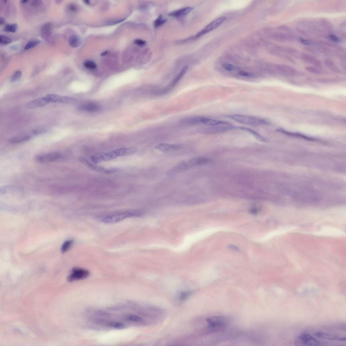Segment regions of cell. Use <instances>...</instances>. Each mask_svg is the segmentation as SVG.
Here are the masks:
<instances>
[{"instance_id":"1","label":"cell","mask_w":346,"mask_h":346,"mask_svg":"<svg viewBox=\"0 0 346 346\" xmlns=\"http://www.w3.org/2000/svg\"><path fill=\"white\" fill-rule=\"evenodd\" d=\"M137 151L136 148H121L105 153H99L93 155L91 160L94 163L113 160L117 157L134 154Z\"/></svg>"},{"instance_id":"2","label":"cell","mask_w":346,"mask_h":346,"mask_svg":"<svg viewBox=\"0 0 346 346\" xmlns=\"http://www.w3.org/2000/svg\"><path fill=\"white\" fill-rule=\"evenodd\" d=\"M211 161V159L206 157H196L180 163L169 170L167 174L168 175H173L193 167L207 164Z\"/></svg>"},{"instance_id":"3","label":"cell","mask_w":346,"mask_h":346,"mask_svg":"<svg viewBox=\"0 0 346 346\" xmlns=\"http://www.w3.org/2000/svg\"><path fill=\"white\" fill-rule=\"evenodd\" d=\"M143 214L142 211L138 210L119 212L104 216L101 218L100 220L102 223H114L127 218L140 216Z\"/></svg>"},{"instance_id":"4","label":"cell","mask_w":346,"mask_h":346,"mask_svg":"<svg viewBox=\"0 0 346 346\" xmlns=\"http://www.w3.org/2000/svg\"><path fill=\"white\" fill-rule=\"evenodd\" d=\"M227 117L237 122L249 125L261 126L268 125L269 123L266 120L251 116L234 114Z\"/></svg>"},{"instance_id":"5","label":"cell","mask_w":346,"mask_h":346,"mask_svg":"<svg viewBox=\"0 0 346 346\" xmlns=\"http://www.w3.org/2000/svg\"><path fill=\"white\" fill-rule=\"evenodd\" d=\"M296 345L319 346L329 345L328 342L318 340L308 334H302L299 336L296 340Z\"/></svg>"},{"instance_id":"6","label":"cell","mask_w":346,"mask_h":346,"mask_svg":"<svg viewBox=\"0 0 346 346\" xmlns=\"http://www.w3.org/2000/svg\"><path fill=\"white\" fill-rule=\"evenodd\" d=\"M63 156L61 153L53 152L46 154L37 155L36 159L37 162L41 163L55 162L63 158Z\"/></svg>"},{"instance_id":"7","label":"cell","mask_w":346,"mask_h":346,"mask_svg":"<svg viewBox=\"0 0 346 346\" xmlns=\"http://www.w3.org/2000/svg\"><path fill=\"white\" fill-rule=\"evenodd\" d=\"M90 272L86 269L74 267L72 269L70 274L68 277L67 279L69 282L83 280L88 278L89 276Z\"/></svg>"},{"instance_id":"8","label":"cell","mask_w":346,"mask_h":346,"mask_svg":"<svg viewBox=\"0 0 346 346\" xmlns=\"http://www.w3.org/2000/svg\"><path fill=\"white\" fill-rule=\"evenodd\" d=\"M218 125L202 127L200 131L201 133H204L214 134L235 129V126L232 125Z\"/></svg>"},{"instance_id":"9","label":"cell","mask_w":346,"mask_h":346,"mask_svg":"<svg viewBox=\"0 0 346 346\" xmlns=\"http://www.w3.org/2000/svg\"><path fill=\"white\" fill-rule=\"evenodd\" d=\"M209 327L212 329H217L225 327L228 323V319L223 316H215L207 319Z\"/></svg>"},{"instance_id":"10","label":"cell","mask_w":346,"mask_h":346,"mask_svg":"<svg viewBox=\"0 0 346 346\" xmlns=\"http://www.w3.org/2000/svg\"><path fill=\"white\" fill-rule=\"evenodd\" d=\"M226 18L222 17L219 18L210 23L202 30L198 32L194 37V38H197L204 34L211 32L219 27L226 20Z\"/></svg>"},{"instance_id":"11","label":"cell","mask_w":346,"mask_h":346,"mask_svg":"<svg viewBox=\"0 0 346 346\" xmlns=\"http://www.w3.org/2000/svg\"><path fill=\"white\" fill-rule=\"evenodd\" d=\"M78 160L80 162L87 167V168L98 172L109 174L115 172L117 171V169L116 168H106L104 167L94 165L89 162L87 159L83 158V157H80Z\"/></svg>"},{"instance_id":"12","label":"cell","mask_w":346,"mask_h":346,"mask_svg":"<svg viewBox=\"0 0 346 346\" xmlns=\"http://www.w3.org/2000/svg\"><path fill=\"white\" fill-rule=\"evenodd\" d=\"M46 97L49 103H69L75 101V99L72 98L55 94H48Z\"/></svg>"},{"instance_id":"13","label":"cell","mask_w":346,"mask_h":346,"mask_svg":"<svg viewBox=\"0 0 346 346\" xmlns=\"http://www.w3.org/2000/svg\"><path fill=\"white\" fill-rule=\"evenodd\" d=\"M316 337L319 339L328 341H345V337H341L337 335L322 332H318L314 334Z\"/></svg>"},{"instance_id":"14","label":"cell","mask_w":346,"mask_h":346,"mask_svg":"<svg viewBox=\"0 0 346 346\" xmlns=\"http://www.w3.org/2000/svg\"><path fill=\"white\" fill-rule=\"evenodd\" d=\"M155 148L163 152H169L179 150L182 146L179 145L163 143L156 145Z\"/></svg>"},{"instance_id":"15","label":"cell","mask_w":346,"mask_h":346,"mask_svg":"<svg viewBox=\"0 0 346 346\" xmlns=\"http://www.w3.org/2000/svg\"><path fill=\"white\" fill-rule=\"evenodd\" d=\"M53 31V25L52 23H46L43 25L41 29V37L46 40L50 38Z\"/></svg>"},{"instance_id":"16","label":"cell","mask_w":346,"mask_h":346,"mask_svg":"<svg viewBox=\"0 0 346 346\" xmlns=\"http://www.w3.org/2000/svg\"><path fill=\"white\" fill-rule=\"evenodd\" d=\"M201 116H193L184 118L181 120V124L186 125H193L202 124Z\"/></svg>"},{"instance_id":"17","label":"cell","mask_w":346,"mask_h":346,"mask_svg":"<svg viewBox=\"0 0 346 346\" xmlns=\"http://www.w3.org/2000/svg\"><path fill=\"white\" fill-rule=\"evenodd\" d=\"M49 103L48 100L45 96V97L40 98L29 102L26 106V108L27 109H32L37 107H42Z\"/></svg>"},{"instance_id":"18","label":"cell","mask_w":346,"mask_h":346,"mask_svg":"<svg viewBox=\"0 0 346 346\" xmlns=\"http://www.w3.org/2000/svg\"><path fill=\"white\" fill-rule=\"evenodd\" d=\"M302 60L304 62L313 64L314 65L320 67L321 66V63L315 57L308 54H302L301 56Z\"/></svg>"},{"instance_id":"19","label":"cell","mask_w":346,"mask_h":346,"mask_svg":"<svg viewBox=\"0 0 346 346\" xmlns=\"http://www.w3.org/2000/svg\"><path fill=\"white\" fill-rule=\"evenodd\" d=\"M80 109L82 110L91 112H97L101 110V108L97 104L90 103L81 106Z\"/></svg>"},{"instance_id":"20","label":"cell","mask_w":346,"mask_h":346,"mask_svg":"<svg viewBox=\"0 0 346 346\" xmlns=\"http://www.w3.org/2000/svg\"><path fill=\"white\" fill-rule=\"evenodd\" d=\"M193 10V8L187 7L172 12L169 14L171 16L178 17L186 15L190 13Z\"/></svg>"},{"instance_id":"21","label":"cell","mask_w":346,"mask_h":346,"mask_svg":"<svg viewBox=\"0 0 346 346\" xmlns=\"http://www.w3.org/2000/svg\"><path fill=\"white\" fill-rule=\"evenodd\" d=\"M235 129L247 131V132L251 133V134H252L253 136L259 140L261 141H264L265 140V139L264 137L261 136V135L259 134L256 131L251 129L249 128L248 127L241 126H235Z\"/></svg>"},{"instance_id":"22","label":"cell","mask_w":346,"mask_h":346,"mask_svg":"<svg viewBox=\"0 0 346 346\" xmlns=\"http://www.w3.org/2000/svg\"><path fill=\"white\" fill-rule=\"evenodd\" d=\"M82 41L80 37L76 35H72L69 39V44L72 48H77L81 45Z\"/></svg>"},{"instance_id":"23","label":"cell","mask_w":346,"mask_h":346,"mask_svg":"<svg viewBox=\"0 0 346 346\" xmlns=\"http://www.w3.org/2000/svg\"><path fill=\"white\" fill-rule=\"evenodd\" d=\"M31 138V137L29 136L19 137H13L10 139L9 142L12 144H17L21 143L26 142L29 140Z\"/></svg>"},{"instance_id":"24","label":"cell","mask_w":346,"mask_h":346,"mask_svg":"<svg viewBox=\"0 0 346 346\" xmlns=\"http://www.w3.org/2000/svg\"><path fill=\"white\" fill-rule=\"evenodd\" d=\"M187 70L188 67L187 66L183 68L179 73V74H178V75L176 76V77L173 80L170 86L168 88V89H171V88L174 87L178 83V82L179 81V80L182 78L183 76L184 75V74H185L186 72H187Z\"/></svg>"},{"instance_id":"25","label":"cell","mask_w":346,"mask_h":346,"mask_svg":"<svg viewBox=\"0 0 346 346\" xmlns=\"http://www.w3.org/2000/svg\"><path fill=\"white\" fill-rule=\"evenodd\" d=\"M276 131H278V132H279L285 133V134H286V135H289V136H297V137H300L301 138H302L305 139L306 140H314V139H312V138H309V137H307L306 136H305L302 135L301 134H300V133H292V132H289V131H285V130H284L283 129H277L276 130Z\"/></svg>"},{"instance_id":"26","label":"cell","mask_w":346,"mask_h":346,"mask_svg":"<svg viewBox=\"0 0 346 346\" xmlns=\"http://www.w3.org/2000/svg\"><path fill=\"white\" fill-rule=\"evenodd\" d=\"M321 26L326 30L328 31H331L333 30L332 25L329 21L325 19H321L320 20Z\"/></svg>"},{"instance_id":"27","label":"cell","mask_w":346,"mask_h":346,"mask_svg":"<svg viewBox=\"0 0 346 346\" xmlns=\"http://www.w3.org/2000/svg\"><path fill=\"white\" fill-rule=\"evenodd\" d=\"M325 64L326 66L333 71L337 72H339V69L336 66L334 63L331 60L327 59L325 61Z\"/></svg>"},{"instance_id":"28","label":"cell","mask_w":346,"mask_h":346,"mask_svg":"<svg viewBox=\"0 0 346 346\" xmlns=\"http://www.w3.org/2000/svg\"><path fill=\"white\" fill-rule=\"evenodd\" d=\"M73 242V241L72 240H68L65 242L62 245V253H64L67 251L72 246Z\"/></svg>"},{"instance_id":"29","label":"cell","mask_w":346,"mask_h":346,"mask_svg":"<svg viewBox=\"0 0 346 346\" xmlns=\"http://www.w3.org/2000/svg\"><path fill=\"white\" fill-rule=\"evenodd\" d=\"M166 19L164 18L162 16H159L158 18L154 21V26L156 27H160L161 25L164 24L165 23H166Z\"/></svg>"},{"instance_id":"30","label":"cell","mask_w":346,"mask_h":346,"mask_svg":"<svg viewBox=\"0 0 346 346\" xmlns=\"http://www.w3.org/2000/svg\"><path fill=\"white\" fill-rule=\"evenodd\" d=\"M40 43V41L39 40L29 41L25 46V50H27L34 48L38 45Z\"/></svg>"},{"instance_id":"31","label":"cell","mask_w":346,"mask_h":346,"mask_svg":"<svg viewBox=\"0 0 346 346\" xmlns=\"http://www.w3.org/2000/svg\"><path fill=\"white\" fill-rule=\"evenodd\" d=\"M17 28V25L16 24H8L5 25V30L6 31L10 33H15L16 31Z\"/></svg>"},{"instance_id":"32","label":"cell","mask_w":346,"mask_h":346,"mask_svg":"<svg viewBox=\"0 0 346 346\" xmlns=\"http://www.w3.org/2000/svg\"><path fill=\"white\" fill-rule=\"evenodd\" d=\"M84 65L86 68L89 69H94L97 67L95 63L93 61L87 60L84 62Z\"/></svg>"},{"instance_id":"33","label":"cell","mask_w":346,"mask_h":346,"mask_svg":"<svg viewBox=\"0 0 346 346\" xmlns=\"http://www.w3.org/2000/svg\"><path fill=\"white\" fill-rule=\"evenodd\" d=\"M285 52L287 54L294 57H297L298 55L299 52L298 50L296 49L290 48H285Z\"/></svg>"},{"instance_id":"34","label":"cell","mask_w":346,"mask_h":346,"mask_svg":"<svg viewBox=\"0 0 346 346\" xmlns=\"http://www.w3.org/2000/svg\"><path fill=\"white\" fill-rule=\"evenodd\" d=\"M191 292H184L181 293L180 294V299L181 301H184L187 300L192 294Z\"/></svg>"},{"instance_id":"35","label":"cell","mask_w":346,"mask_h":346,"mask_svg":"<svg viewBox=\"0 0 346 346\" xmlns=\"http://www.w3.org/2000/svg\"><path fill=\"white\" fill-rule=\"evenodd\" d=\"M12 40L10 38L4 35L0 36V43L3 45H7L10 44Z\"/></svg>"},{"instance_id":"36","label":"cell","mask_w":346,"mask_h":346,"mask_svg":"<svg viewBox=\"0 0 346 346\" xmlns=\"http://www.w3.org/2000/svg\"><path fill=\"white\" fill-rule=\"evenodd\" d=\"M127 319L129 321L135 322H142L143 321L142 318L139 316L135 315H130L126 317Z\"/></svg>"},{"instance_id":"37","label":"cell","mask_w":346,"mask_h":346,"mask_svg":"<svg viewBox=\"0 0 346 346\" xmlns=\"http://www.w3.org/2000/svg\"><path fill=\"white\" fill-rule=\"evenodd\" d=\"M111 327L117 329H123L126 327L124 324L119 322H112L110 324Z\"/></svg>"},{"instance_id":"38","label":"cell","mask_w":346,"mask_h":346,"mask_svg":"<svg viewBox=\"0 0 346 346\" xmlns=\"http://www.w3.org/2000/svg\"><path fill=\"white\" fill-rule=\"evenodd\" d=\"M306 69L308 71L315 74H319L320 73L319 70L315 67L312 66H307L305 67Z\"/></svg>"},{"instance_id":"39","label":"cell","mask_w":346,"mask_h":346,"mask_svg":"<svg viewBox=\"0 0 346 346\" xmlns=\"http://www.w3.org/2000/svg\"><path fill=\"white\" fill-rule=\"evenodd\" d=\"M223 67L224 69L229 72L233 71L235 69V66L230 64H224L223 65Z\"/></svg>"},{"instance_id":"40","label":"cell","mask_w":346,"mask_h":346,"mask_svg":"<svg viewBox=\"0 0 346 346\" xmlns=\"http://www.w3.org/2000/svg\"><path fill=\"white\" fill-rule=\"evenodd\" d=\"M21 72L20 71H17L14 74H13L12 78H11L12 82H15L20 77L21 75Z\"/></svg>"},{"instance_id":"41","label":"cell","mask_w":346,"mask_h":346,"mask_svg":"<svg viewBox=\"0 0 346 346\" xmlns=\"http://www.w3.org/2000/svg\"><path fill=\"white\" fill-rule=\"evenodd\" d=\"M68 9L70 11L72 12H75L78 11V7L77 6L74 4L71 3L68 5Z\"/></svg>"},{"instance_id":"42","label":"cell","mask_w":346,"mask_h":346,"mask_svg":"<svg viewBox=\"0 0 346 346\" xmlns=\"http://www.w3.org/2000/svg\"><path fill=\"white\" fill-rule=\"evenodd\" d=\"M136 44L140 46H143L146 44V42L141 39H137L135 41Z\"/></svg>"},{"instance_id":"43","label":"cell","mask_w":346,"mask_h":346,"mask_svg":"<svg viewBox=\"0 0 346 346\" xmlns=\"http://www.w3.org/2000/svg\"><path fill=\"white\" fill-rule=\"evenodd\" d=\"M329 38L331 40L336 42H339L340 40L339 37L333 34H330L329 36Z\"/></svg>"},{"instance_id":"44","label":"cell","mask_w":346,"mask_h":346,"mask_svg":"<svg viewBox=\"0 0 346 346\" xmlns=\"http://www.w3.org/2000/svg\"><path fill=\"white\" fill-rule=\"evenodd\" d=\"M46 130H45V129H35L34 130H33L32 131V132L33 134L35 135H37L41 134V133H44L45 132H46Z\"/></svg>"},{"instance_id":"45","label":"cell","mask_w":346,"mask_h":346,"mask_svg":"<svg viewBox=\"0 0 346 346\" xmlns=\"http://www.w3.org/2000/svg\"><path fill=\"white\" fill-rule=\"evenodd\" d=\"M239 75L241 76L248 77H251V76H253L252 74L244 71H241L240 72H239Z\"/></svg>"},{"instance_id":"46","label":"cell","mask_w":346,"mask_h":346,"mask_svg":"<svg viewBox=\"0 0 346 346\" xmlns=\"http://www.w3.org/2000/svg\"><path fill=\"white\" fill-rule=\"evenodd\" d=\"M42 1H31V4L33 6L36 7L40 5Z\"/></svg>"},{"instance_id":"47","label":"cell","mask_w":346,"mask_h":346,"mask_svg":"<svg viewBox=\"0 0 346 346\" xmlns=\"http://www.w3.org/2000/svg\"><path fill=\"white\" fill-rule=\"evenodd\" d=\"M300 41L301 43L304 44L306 45H310L311 44V42L309 40H306V39H300Z\"/></svg>"},{"instance_id":"48","label":"cell","mask_w":346,"mask_h":346,"mask_svg":"<svg viewBox=\"0 0 346 346\" xmlns=\"http://www.w3.org/2000/svg\"><path fill=\"white\" fill-rule=\"evenodd\" d=\"M297 30L298 32L300 33V34L303 35L304 36H306L307 35V33H306V31L304 30V29L300 28H297Z\"/></svg>"},{"instance_id":"49","label":"cell","mask_w":346,"mask_h":346,"mask_svg":"<svg viewBox=\"0 0 346 346\" xmlns=\"http://www.w3.org/2000/svg\"><path fill=\"white\" fill-rule=\"evenodd\" d=\"M279 29H280V30L285 31H290V29L289 27L283 25L279 27Z\"/></svg>"},{"instance_id":"50","label":"cell","mask_w":346,"mask_h":346,"mask_svg":"<svg viewBox=\"0 0 346 346\" xmlns=\"http://www.w3.org/2000/svg\"><path fill=\"white\" fill-rule=\"evenodd\" d=\"M5 22V20L3 18L1 17V18H0V25H3L4 24V23Z\"/></svg>"},{"instance_id":"51","label":"cell","mask_w":346,"mask_h":346,"mask_svg":"<svg viewBox=\"0 0 346 346\" xmlns=\"http://www.w3.org/2000/svg\"><path fill=\"white\" fill-rule=\"evenodd\" d=\"M28 1L27 0H23V1H21V3L22 4L26 3L28 2Z\"/></svg>"}]
</instances>
